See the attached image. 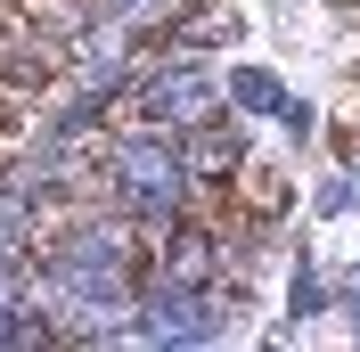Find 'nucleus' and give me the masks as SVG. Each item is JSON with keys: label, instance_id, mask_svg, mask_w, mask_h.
Masks as SVG:
<instances>
[{"label": "nucleus", "instance_id": "3", "mask_svg": "<svg viewBox=\"0 0 360 352\" xmlns=\"http://www.w3.org/2000/svg\"><path fill=\"white\" fill-rule=\"evenodd\" d=\"M148 320H131V344H213L221 336V295L213 287H172V279H156V295H148Z\"/></svg>", "mask_w": 360, "mask_h": 352}, {"label": "nucleus", "instance_id": "4", "mask_svg": "<svg viewBox=\"0 0 360 352\" xmlns=\"http://www.w3.org/2000/svg\"><path fill=\"white\" fill-rule=\"evenodd\" d=\"M213 107H221V82H213L205 66H188V58H180V66H164L156 82L139 90V115H148L156 132H205V123H213Z\"/></svg>", "mask_w": 360, "mask_h": 352}, {"label": "nucleus", "instance_id": "5", "mask_svg": "<svg viewBox=\"0 0 360 352\" xmlns=\"http://www.w3.org/2000/svg\"><path fill=\"white\" fill-rule=\"evenodd\" d=\"M213 270H221V246H213V238H197V230L164 246V279H172V287H205Z\"/></svg>", "mask_w": 360, "mask_h": 352}, {"label": "nucleus", "instance_id": "8", "mask_svg": "<svg viewBox=\"0 0 360 352\" xmlns=\"http://www.w3.org/2000/svg\"><path fill=\"white\" fill-rule=\"evenodd\" d=\"M139 8H156V0H107V17H139Z\"/></svg>", "mask_w": 360, "mask_h": 352}, {"label": "nucleus", "instance_id": "2", "mask_svg": "<svg viewBox=\"0 0 360 352\" xmlns=\"http://www.w3.org/2000/svg\"><path fill=\"white\" fill-rule=\"evenodd\" d=\"M107 180H115V213L123 221H172L188 205V148H172V132H123L107 148Z\"/></svg>", "mask_w": 360, "mask_h": 352}, {"label": "nucleus", "instance_id": "7", "mask_svg": "<svg viewBox=\"0 0 360 352\" xmlns=\"http://www.w3.org/2000/svg\"><path fill=\"white\" fill-rule=\"evenodd\" d=\"M344 311H352V328H360V270H344Z\"/></svg>", "mask_w": 360, "mask_h": 352}, {"label": "nucleus", "instance_id": "1", "mask_svg": "<svg viewBox=\"0 0 360 352\" xmlns=\"http://www.w3.org/2000/svg\"><path fill=\"white\" fill-rule=\"evenodd\" d=\"M41 303L66 320L74 336H123L131 328V230L123 221H82L49 246L41 263Z\"/></svg>", "mask_w": 360, "mask_h": 352}, {"label": "nucleus", "instance_id": "6", "mask_svg": "<svg viewBox=\"0 0 360 352\" xmlns=\"http://www.w3.org/2000/svg\"><path fill=\"white\" fill-rule=\"evenodd\" d=\"M229 99H238V107H254V115H287V90H278V74H262V66H238Z\"/></svg>", "mask_w": 360, "mask_h": 352}]
</instances>
